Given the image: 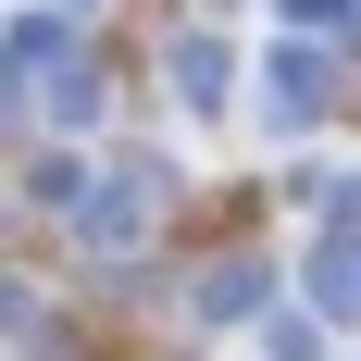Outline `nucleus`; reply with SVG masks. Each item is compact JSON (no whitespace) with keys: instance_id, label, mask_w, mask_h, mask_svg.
<instances>
[{"instance_id":"nucleus-1","label":"nucleus","mask_w":361,"mask_h":361,"mask_svg":"<svg viewBox=\"0 0 361 361\" xmlns=\"http://www.w3.org/2000/svg\"><path fill=\"white\" fill-rule=\"evenodd\" d=\"M75 237H87V250H137V237H149V175L75 187Z\"/></svg>"},{"instance_id":"nucleus-2","label":"nucleus","mask_w":361,"mask_h":361,"mask_svg":"<svg viewBox=\"0 0 361 361\" xmlns=\"http://www.w3.org/2000/svg\"><path fill=\"white\" fill-rule=\"evenodd\" d=\"M324 87H336V63L287 37V50L262 63V125H312V112H324Z\"/></svg>"},{"instance_id":"nucleus-3","label":"nucleus","mask_w":361,"mask_h":361,"mask_svg":"<svg viewBox=\"0 0 361 361\" xmlns=\"http://www.w3.org/2000/svg\"><path fill=\"white\" fill-rule=\"evenodd\" d=\"M274 274H262V262H212V274H200V299H187V312H200V324H262V312H274Z\"/></svg>"},{"instance_id":"nucleus-4","label":"nucleus","mask_w":361,"mask_h":361,"mask_svg":"<svg viewBox=\"0 0 361 361\" xmlns=\"http://www.w3.org/2000/svg\"><path fill=\"white\" fill-rule=\"evenodd\" d=\"M175 100L187 112H224V100H237V50H224V37H175Z\"/></svg>"},{"instance_id":"nucleus-5","label":"nucleus","mask_w":361,"mask_h":361,"mask_svg":"<svg viewBox=\"0 0 361 361\" xmlns=\"http://www.w3.org/2000/svg\"><path fill=\"white\" fill-rule=\"evenodd\" d=\"M262 361H336L324 349V312H262Z\"/></svg>"},{"instance_id":"nucleus-6","label":"nucleus","mask_w":361,"mask_h":361,"mask_svg":"<svg viewBox=\"0 0 361 361\" xmlns=\"http://www.w3.org/2000/svg\"><path fill=\"white\" fill-rule=\"evenodd\" d=\"M50 125H63V137H87V125H100V75H50Z\"/></svg>"},{"instance_id":"nucleus-7","label":"nucleus","mask_w":361,"mask_h":361,"mask_svg":"<svg viewBox=\"0 0 361 361\" xmlns=\"http://www.w3.org/2000/svg\"><path fill=\"white\" fill-rule=\"evenodd\" d=\"M50 50H63V25H50V13H25V25H0V63L25 75V63H50Z\"/></svg>"},{"instance_id":"nucleus-8","label":"nucleus","mask_w":361,"mask_h":361,"mask_svg":"<svg viewBox=\"0 0 361 361\" xmlns=\"http://www.w3.org/2000/svg\"><path fill=\"white\" fill-rule=\"evenodd\" d=\"M37 324H50V312H37V287H25V274H0V336H13V349H25Z\"/></svg>"},{"instance_id":"nucleus-9","label":"nucleus","mask_w":361,"mask_h":361,"mask_svg":"<svg viewBox=\"0 0 361 361\" xmlns=\"http://www.w3.org/2000/svg\"><path fill=\"white\" fill-rule=\"evenodd\" d=\"M50 13H100V0H50Z\"/></svg>"}]
</instances>
